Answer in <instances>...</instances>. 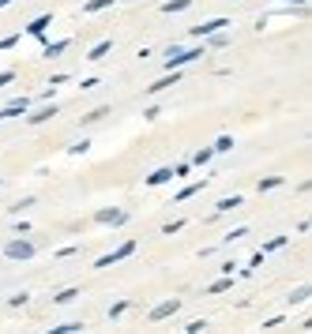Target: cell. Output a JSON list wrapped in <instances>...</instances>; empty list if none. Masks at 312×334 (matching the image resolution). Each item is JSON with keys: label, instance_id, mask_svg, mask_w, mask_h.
Wrapping results in <instances>:
<instances>
[{"label": "cell", "instance_id": "7a4b0ae2", "mask_svg": "<svg viewBox=\"0 0 312 334\" xmlns=\"http://www.w3.org/2000/svg\"><path fill=\"white\" fill-rule=\"evenodd\" d=\"M98 225H124L128 222V210H117V207H106V210H98L94 214Z\"/></svg>", "mask_w": 312, "mask_h": 334}, {"label": "cell", "instance_id": "7c38bea8", "mask_svg": "<svg viewBox=\"0 0 312 334\" xmlns=\"http://www.w3.org/2000/svg\"><path fill=\"white\" fill-rule=\"evenodd\" d=\"M166 180H173V169H154L147 177V184H166Z\"/></svg>", "mask_w": 312, "mask_h": 334}, {"label": "cell", "instance_id": "4316f807", "mask_svg": "<svg viewBox=\"0 0 312 334\" xmlns=\"http://www.w3.org/2000/svg\"><path fill=\"white\" fill-rule=\"evenodd\" d=\"M226 289H229V278H218V282L211 285V293H226Z\"/></svg>", "mask_w": 312, "mask_h": 334}, {"label": "cell", "instance_id": "8992f818", "mask_svg": "<svg viewBox=\"0 0 312 334\" xmlns=\"http://www.w3.org/2000/svg\"><path fill=\"white\" fill-rule=\"evenodd\" d=\"M229 23L226 19H211V23H199V27H192V34L196 38H203V34H215V30H226Z\"/></svg>", "mask_w": 312, "mask_h": 334}, {"label": "cell", "instance_id": "83f0119b", "mask_svg": "<svg viewBox=\"0 0 312 334\" xmlns=\"http://www.w3.org/2000/svg\"><path fill=\"white\" fill-rule=\"evenodd\" d=\"M203 327H207L203 319H196V323H188V327H184V331H188V334H199V331H203Z\"/></svg>", "mask_w": 312, "mask_h": 334}, {"label": "cell", "instance_id": "ffe728a7", "mask_svg": "<svg viewBox=\"0 0 312 334\" xmlns=\"http://www.w3.org/2000/svg\"><path fill=\"white\" fill-rule=\"evenodd\" d=\"M282 184V177H263L259 180V192H271V188H279Z\"/></svg>", "mask_w": 312, "mask_h": 334}, {"label": "cell", "instance_id": "30bf717a", "mask_svg": "<svg viewBox=\"0 0 312 334\" xmlns=\"http://www.w3.org/2000/svg\"><path fill=\"white\" fill-rule=\"evenodd\" d=\"M49 116H57V105H45V109H38V113H30V124H42V120H49Z\"/></svg>", "mask_w": 312, "mask_h": 334}, {"label": "cell", "instance_id": "d4e9b609", "mask_svg": "<svg viewBox=\"0 0 312 334\" xmlns=\"http://www.w3.org/2000/svg\"><path fill=\"white\" fill-rule=\"evenodd\" d=\"M211 154H215V146H207V150H199V154H196L192 162H196V166H203V162H211Z\"/></svg>", "mask_w": 312, "mask_h": 334}, {"label": "cell", "instance_id": "4fadbf2b", "mask_svg": "<svg viewBox=\"0 0 312 334\" xmlns=\"http://www.w3.org/2000/svg\"><path fill=\"white\" fill-rule=\"evenodd\" d=\"M188 4H192V0H166V4H162V11H166V15H173V11H184Z\"/></svg>", "mask_w": 312, "mask_h": 334}, {"label": "cell", "instance_id": "7402d4cb", "mask_svg": "<svg viewBox=\"0 0 312 334\" xmlns=\"http://www.w3.org/2000/svg\"><path fill=\"white\" fill-rule=\"evenodd\" d=\"M279 248H286V237H271L267 244H263V251H279Z\"/></svg>", "mask_w": 312, "mask_h": 334}, {"label": "cell", "instance_id": "44dd1931", "mask_svg": "<svg viewBox=\"0 0 312 334\" xmlns=\"http://www.w3.org/2000/svg\"><path fill=\"white\" fill-rule=\"evenodd\" d=\"M34 207V195H27V199H19L15 207H11V214H23V210H30Z\"/></svg>", "mask_w": 312, "mask_h": 334}, {"label": "cell", "instance_id": "8fae6325", "mask_svg": "<svg viewBox=\"0 0 312 334\" xmlns=\"http://www.w3.org/2000/svg\"><path fill=\"white\" fill-rule=\"evenodd\" d=\"M241 203H245V199H241V195H229V199H222V203H218V207H215V214H226V210L241 207Z\"/></svg>", "mask_w": 312, "mask_h": 334}, {"label": "cell", "instance_id": "4dcf8cb0", "mask_svg": "<svg viewBox=\"0 0 312 334\" xmlns=\"http://www.w3.org/2000/svg\"><path fill=\"white\" fill-rule=\"evenodd\" d=\"M11 79H15V72H4V75H0V90H4V86H8Z\"/></svg>", "mask_w": 312, "mask_h": 334}, {"label": "cell", "instance_id": "277c9868", "mask_svg": "<svg viewBox=\"0 0 312 334\" xmlns=\"http://www.w3.org/2000/svg\"><path fill=\"white\" fill-rule=\"evenodd\" d=\"M199 53H203V49H188V53H177V49H173V53H170V60H162V64H166L170 72H177V68H184L188 60H199Z\"/></svg>", "mask_w": 312, "mask_h": 334}, {"label": "cell", "instance_id": "484cf974", "mask_svg": "<svg viewBox=\"0 0 312 334\" xmlns=\"http://www.w3.org/2000/svg\"><path fill=\"white\" fill-rule=\"evenodd\" d=\"M124 312H128V301H117L113 308H109V315H113V319H117V315H124Z\"/></svg>", "mask_w": 312, "mask_h": 334}, {"label": "cell", "instance_id": "d6986e66", "mask_svg": "<svg viewBox=\"0 0 312 334\" xmlns=\"http://www.w3.org/2000/svg\"><path fill=\"white\" fill-rule=\"evenodd\" d=\"M106 113H109V109H106V105H102V109H94V113H86L83 120H79V124H94V120H102V116H106Z\"/></svg>", "mask_w": 312, "mask_h": 334}, {"label": "cell", "instance_id": "cb8c5ba5", "mask_svg": "<svg viewBox=\"0 0 312 334\" xmlns=\"http://www.w3.org/2000/svg\"><path fill=\"white\" fill-rule=\"evenodd\" d=\"M113 0H86V8L83 11H102V8H109Z\"/></svg>", "mask_w": 312, "mask_h": 334}, {"label": "cell", "instance_id": "ba28073f", "mask_svg": "<svg viewBox=\"0 0 312 334\" xmlns=\"http://www.w3.org/2000/svg\"><path fill=\"white\" fill-rule=\"evenodd\" d=\"M53 23V15H42V19H34L30 27H27V34H34V38H45V27Z\"/></svg>", "mask_w": 312, "mask_h": 334}, {"label": "cell", "instance_id": "836d02e7", "mask_svg": "<svg viewBox=\"0 0 312 334\" xmlns=\"http://www.w3.org/2000/svg\"><path fill=\"white\" fill-rule=\"evenodd\" d=\"M0 184H4V180H0Z\"/></svg>", "mask_w": 312, "mask_h": 334}, {"label": "cell", "instance_id": "d6a6232c", "mask_svg": "<svg viewBox=\"0 0 312 334\" xmlns=\"http://www.w3.org/2000/svg\"><path fill=\"white\" fill-rule=\"evenodd\" d=\"M4 4H11V0H0V8H4Z\"/></svg>", "mask_w": 312, "mask_h": 334}, {"label": "cell", "instance_id": "52a82bcc", "mask_svg": "<svg viewBox=\"0 0 312 334\" xmlns=\"http://www.w3.org/2000/svg\"><path fill=\"white\" fill-rule=\"evenodd\" d=\"M27 105H30V102H27V98H19V102H11L8 109H4V113H0V120H11V116H19V113H27Z\"/></svg>", "mask_w": 312, "mask_h": 334}, {"label": "cell", "instance_id": "f1b7e54d", "mask_svg": "<svg viewBox=\"0 0 312 334\" xmlns=\"http://www.w3.org/2000/svg\"><path fill=\"white\" fill-rule=\"evenodd\" d=\"M229 146H233V139H229V136H222V139L215 143V150H229Z\"/></svg>", "mask_w": 312, "mask_h": 334}, {"label": "cell", "instance_id": "ac0fdd59", "mask_svg": "<svg viewBox=\"0 0 312 334\" xmlns=\"http://www.w3.org/2000/svg\"><path fill=\"white\" fill-rule=\"evenodd\" d=\"M76 331H83V323H60V327H53V334H76Z\"/></svg>", "mask_w": 312, "mask_h": 334}, {"label": "cell", "instance_id": "5bb4252c", "mask_svg": "<svg viewBox=\"0 0 312 334\" xmlns=\"http://www.w3.org/2000/svg\"><path fill=\"white\" fill-rule=\"evenodd\" d=\"M109 49H113V42H98L94 49H90V56H86V60H102V56H106Z\"/></svg>", "mask_w": 312, "mask_h": 334}, {"label": "cell", "instance_id": "2e32d148", "mask_svg": "<svg viewBox=\"0 0 312 334\" xmlns=\"http://www.w3.org/2000/svg\"><path fill=\"white\" fill-rule=\"evenodd\" d=\"M177 79H181V75H177V72H170L166 79H158V83H151V90H166V86H173Z\"/></svg>", "mask_w": 312, "mask_h": 334}, {"label": "cell", "instance_id": "603a6c76", "mask_svg": "<svg viewBox=\"0 0 312 334\" xmlns=\"http://www.w3.org/2000/svg\"><path fill=\"white\" fill-rule=\"evenodd\" d=\"M68 49V38L64 42H53V45H45V56H57V53H64Z\"/></svg>", "mask_w": 312, "mask_h": 334}, {"label": "cell", "instance_id": "3957f363", "mask_svg": "<svg viewBox=\"0 0 312 334\" xmlns=\"http://www.w3.org/2000/svg\"><path fill=\"white\" fill-rule=\"evenodd\" d=\"M132 251H136V240H124V244H120L117 251H109V255H102V259H98L94 267H98V271H102V267H109V263H120V259H128Z\"/></svg>", "mask_w": 312, "mask_h": 334}, {"label": "cell", "instance_id": "9c48e42d", "mask_svg": "<svg viewBox=\"0 0 312 334\" xmlns=\"http://www.w3.org/2000/svg\"><path fill=\"white\" fill-rule=\"evenodd\" d=\"M312 297V285H297V289L290 293V304H305Z\"/></svg>", "mask_w": 312, "mask_h": 334}, {"label": "cell", "instance_id": "9a60e30c", "mask_svg": "<svg viewBox=\"0 0 312 334\" xmlns=\"http://www.w3.org/2000/svg\"><path fill=\"white\" fill-rule=\"evenodd\" d=\"M199 188H203V180H196V184H188V188H181V192H177V203H184V199H192V195H196Z\"/></svg>", "mask_w": 312, "mask_h": 334}, {"label": "cell", "instance_id": "6da1fadb", "mask_svg": "<svg viewBox=\"0 0 312 334\" xmlns=\"http://www.w3.org/2000/svg\"><path fill=\"white\" fill-rule=\"evenodd\" d=\"M34 251H38L34 240H8V244H4V255H8V259H34Z\"/></svg>", "mask_w": 312, "mask_h": 334}, {"label": "cell", "instance_id": "1f68e13d", "mask_svg": "<svg viewBox=\"0 0 312 334\" xmlns=\"http://www.w3.org/2000/svg\"><path fill=\"white\" fill-rule=\"evenodd\" d=\"M286 4H297V8H301V4H305V0H286Z\"/></svg>", "mask_w": 312, "mask_h": 334}, {"label": "cell", "instance_id": "5b68a950", "mask_svg": "<svg viewBox=\"0 0 312 334\" xmlns=\"http://www.w3.org/2000/svg\"><path fill=\"white\" fill-rule=\"evenodd\" d=\"M177 308H181V301H166V304H158V308H151V319H154V323H162V319H170Z\"/></svg>", "mask_w": 312, "mask_h": 334}, {"label": "cell", "instance_id": "e0dca14e", "mask_svg": "<svg viewBox=\"0 0 312 334\" xmlns=\"http://www.w3.org/2000/svg\"><path fill=\"white\" fill-rule=\"evenodd\" d=\"M76 297H79V289H60L53 301H57V304H68V301H76Z\"/></svg>", "mask_w": 312, "mask_h": 334}, {"label": "cell", "instance_id": "f546056e", "mask_svg": "<svg viewBox=\"0 0 312 334\" xmlns=\"http://www.w3.org/2000/svg\"><path fill=\"white\" fill-rule=\"evenodd\" d=\"M19 42V38H15V34H11V38H0V49H11V45Z\"/></svg>", "mask_w": 312, "mask_h": 334}]
</instances>
